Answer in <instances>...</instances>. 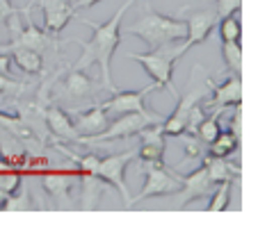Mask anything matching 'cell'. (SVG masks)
I'll use <instances>...</instances> for the list:
<instances>
[{"mask_svg":"<svg viewBox=\"0 0 258 232\" xmlns=\"http://www.w3.org/2000/svg\"><path fill=\"white\" fill-rule=\"evenodd\" d=\"M137 0H126L117 12H114L105 23H92V21L83 19V16H76L78 21H83L85 25H89L92 30V39L89 41H80L76 39V44L83 46V53H80L78 62L73 64L76 71H87L89 66L96 64L101 68V80H103V89H110L114 91V84H112V75H110V62H112V55L114 50L119 48L121 44V23H123V16L126 12L135 5Z\"/></svg>","mask_w":258,"mask_h":232,"instance_id":"cell-1","label":"cell"},{"mask_svg":"<svg viewBox=\"0 0 258 232\" xmlns=\"http://www.w3.org/2000/svg\"><path fill=\"white\" fill-rule=\"evenodd\" d=\"M121 32L133 34V37L142 39L144 46L149 50L158 48L162 44H171V41H183L187 34L185 21L174 19V16H165L160 12H156L153 7L146 5V10L142 12V16L135 23L121 28Z\"/></svg>","mask_w":258,"mask_h":232,"instance_id":"cell-2","label":"cell"},{"mask_svg":"<svg viewBox=\"0 0 258 232\" xmlns=\"http://www.w3.org/2000/svg\"><path fill=\"white\" fill-rule=\"evenodd\" d=\"M183 55H185L183 44L171 41V44H162L158 48L149 50V53H128L126 57L140 62V66L153 77L158 89H167L174 98H178L180 93L174 84V66H176V59L183 57Z\"/></svg>","mask_w":258,"mask_h":232,"instance_id":"cell-3","label":"cell"},{"mask_svg":"<svg viewBox=\"0 0 258 232\" xmlns=\"http://www.w3.org/2000/svg\"><path fill=\"white\" fill-rule=\"evenodd\" d=\"M142 173H144V184L135 198H131V205L142 203L146 198L174 196L180 191V173L174 169H167L165 162L162 164H144L142 162Z\"/></svg>","mask_w":258,"mask_h":232,"instance_id":"cell-4","label":"cell"},{"mask_svg":"<svg viewBox=\"0 0 258 232\" xmlns=\"http://www.w3.org/2000/svg\"><path fill=\"white\" fill-rule=\"evenodd\" d=\"M160 114H123L117 116L114 123H107V128L98 135L85 139L83 144H107V141H117V139H131V137H137L144 128L156 126V123H162Z\"/></svg>","mask_w":258,"mask_h":232,"instance_id":"cell-5","label":"cell"},{"mask_svg":"<svg viewBox=\"0 0 258 232\" xmlns=\"http://www.w3.org/2000/svg\"><path fill=\"white\" fill-rule=\"evenodd\" d=\"M7 30L12 32V41L0 48V53H10V50H14V48H28V50H34V53L44 55L46 50L57 48V44H59L55 34L37 28L30 16H28V25H25V28H16L14 21H10Z\"/></svg>","mask_w":258,"mask_h":232,"instance_id":"cell-6","label":"cell"},{"mask_svg":"<svg viewBox=\"0 0 258 232\" xmlns=\"http://www.w3.org/2000/svg\"><path fill=\"white\" fill-rule=\"evenodd\" d=\"M137 157L135 150H128V153H117V155H107L101 157L98 162V180H103L105 184L117 189V193L121 196L123 205L131 207V193H128V184H126V169L133 160Z\"/></svg>","mask_w":258,"mask_h":232,"instance_id":"cell-7","label":"cell"},{"mask_svg":"<svg viewBox=\"0 0 258 232\" xmlns=\"http://www.w3.org/2000/svg\"><path fill=\"white\" fill-rule=\"evenodd\" d=\"M153 91H160L156 82L144 89H137V91H119V89H114L112 98H110V100H103L101 107L105 109V114L110 116V119H117V116H123V114H156V111H151L144 102Z\"/></svg>","mask_w":258,"mask_h":232,"instance_id":"cell-8","label":"cell"},{"mask_svg":"<svg viewBox=\"0 0 258 232\" xmlns=\"http://www.w3.org/2000/svg\"><path fill=\"white\" fill-rule=\"evenodd\" d=\"M180 14H183V21H185V28H187L185 44H183L185 53L192 46L204 44L206 39L210 37V32H213L219 23V12L215 5L201 7V10H185V7H183Z\"/></svg>","mask_w":258,"mask_h":232,"instance_id":"cell-9","label":"cell"},{"mask_svg":"<svg viewBox=\"0 0 258 232\" xmlns=\"http://www.w3.org/2000/svg\"><path fill=\"white\" fill-rule=\"evenodd\" d=\"M103 87H98L94 82V77L85 75V71H76L71 68L69 75L62 80L57 89H55V98L69 102V105H80V102H87L101 91Z\"/></svg>","mask_w":258,"mask_h":232,"instance_id":"cell-10","label":"cell"},{"mask_svg":"<svg viewBox=\"0 0 258 232\" xmlns=\"http://www.w3.org/2000/svg\"><path fill=\"white\" fill-rule=\"evenodd\" d=\"M201 98H206V91L201 87H195V73L190 75V89H187L183 96H178V105L171 111V116L167 121L160 123V130L165 137H178L185 132L187 126V116H190V109L201 102Z\"/></svg>","mask_w":258,"mask_h":232,"instance_id":"cell-11","label":"cell"},{"mask_svg":"<svg viewBox=\"0 0 258 232\" xmlns=\"http://www.w3.org/2000/svg\"><path fill=\"white\" fill-rule=\"evenodd\" d=\"M206 87L213 91L208 100V109L213 114H219V111H224L226 107H238L242 102V80L238 75H231L229 80H224L222 84H217L215 80H206Z\"/></svg>","mask_w":258,"mask_h":232,"instance_id":"cell-12","label":"cell"},{"mask_svg":"<svg viewBox=\"0 0 258 232\" xmlns=\"http://www.w3.org/2000/svg\"><path fill=\"white\" fill-rule=\"evenodd\" d=\"M217 187V184L210 180L208 171H206V166L201 164L197 171H192V173L187 175H180V198H178V207H185V205H190L192 200H199V198H208L210 193H213V189Z\"/></svg>","mask_w":258,"mask_h":232,"instance_id":"cell-13","label":"cell"},{"mask_svg":"<svg viewBox=\"0 0 258 232\" xmlns=\"http://www.w3.org/2000/svg\"><path fill=\"white\" fill-rule=\"evenodd\" d=\"M137 137H140V148L135 150L137 157L144 164H162L167 153V137L162 135L160 123L144 128Z\"/></svg>","mask_w":258,"mask_h":232,"instance_id":"cell-14","label":"cell"},{"mask_svg":"<svg viewBox=\"0 0 258 232\" xmlns=\"http://www.w3.org/2000/svg\"><path fill=\"white\" fill-rule=\"evenodd\" d=\"M44 12V30L57 37L73 19H76V10H73L71 0H34Z\"/></svg>","mask_w":258,"mask_h":232,"instance_id":"cell-15","label":"cell"},{"mask_svg":"<svg viewBox=\"0 0 258 232\" xmlns=\"http://www.w3.org/2000/svg\"><path fill=\"white\" fill-rule=\"evenodd\" d=\"M73 116H76V119H71V121L80 135V144H83L85 139H89V137L103 132L107 128V123H110V116L105 114L101 102H96V105H92V107H85V109H76Z\"/></svg>","mask_w":258,"mask_h":232,"instance_id":"cell-16","label":"cell"},{"mask_svg":"<svg viewBox=\"0 0 258 232\" xmlns=\"http://www.w3.org/2000/svg\"><path fill=\"white\" fill-rule=\"evenodd\" d=\"M78 180H80L78 171L76 173H46L41 178V184L55 198V203L62 205V209H69V205H71V189L78 184Z\"/></svg>","mask_w":258,"mask_h":232,"instance_id":"cell-17","label":"cell"},{"mask_svg":"<svg viewBox=\"0 0 258 232\" xmlns=\"http://www.w3.org/2000/svg\"><path fill=\"white\" fill-rule=\"evenodd\" d=\"M44 119H46V126H48L50 135H53L55 139L69 141V144H80V135H78V130H76V126H73L71 116L59 105H50L48 109H46Z\"/></svg>","mask_w":258,"mask_h":232,"instance_id":"cell-18","label":"cell"},{"mask_svg":"<svg viewBox=\"0 0 258 232\" xmlns=\"http://www.w3.org/2000/svg\"><path fill=\"white\" fill-rule=\"evenodd\" d=\"M201 164L206 166V171H208L210 180H213L215 184H219V182H235V180L240 178V166L226 162V157H215V155L206 153L204 157H201Z\"/></svg>","mask_w":258,"mask_h":232,"instance_id":"cell-19","label":"cell"},{"mask_svg":"<svg viewBox=\"0 0 258 232\" xmlns=\"http://www.w3.org/2000/svg\"><path fill=\"white\" fill-rule=\"evenodd\" d=\"M78 182L83 184L80 207H83V209H94L98 205V198L103 196V187H105V182H103V180H98L96 175H80Z\"/></svg>","mask_w":258,"mask_h":232,"instance_id":"cell-20","label":"cell"},{"mask_svg":"<svg viewBox=\"0 0 258 232\" xmlns=\"http://www.w3.org/2000/svg\"><path fill=\"white\" fill-rule=\"evenodd\" d=\"M10 53H12V64H16V66L23 73H28V75H37V73L41 71V66H44V55L34 53V50L14 48V50H10Z\"/></svg>","mask_w":258,"mask_h":232,"instance_id":"cell-21","label":"cell"},{"mask_svg":"<svg viewBox=\"0 0 258 232\" xmlns=\"http://www.w3.org/2000/svg\"><path fill=\"white\" fill-rule=\"evenodd\" d=\"M238 148H240V137H235L233 132L229 130V132H219L217 139L208 144L206 153L215 155V157H229V155H233Z\"/></svg>","mask_w":258,"mask_h":232,"instance_id":"cell-22","label":"cell"},{"mask_svg":"<svg viewBox=\"0 0 258 232\" xmlns=\"http://www.w3.org/2000/svg\"><path fill=\"white\" fill-rule=\"evenodd\" d=\"M219 37L222 41H240L242 37V23H240V10L231 12L226 16H219Z\"/></svg>","mask_w":258,"mask_h":232,"instance_id":"cell-23","label":"cell"},{"mask_svg":"<svg viewBox=\"0 0 258 232\" xmlns=\"http://www.w3.org/2000/svg\"><path fill=\"white\" fill-rule=\"evenodd\" d=\"M222 57L224 64L233 75H242V48H240V41H224L222 44Z\"/></svg>","mask_w":258,"mask_h":232,"instance_id":"cell-24","label":"cell"},{"mask_svg":"<svg viewBox=\"0 0 258 232\" xmlns=\"http://www.w3.org/2000/svg\"><path fill=\"white\" fill-rule=\"evenodd\" d=\"M222 132V123H219V114H210V116H206L204 121L199 123V128H197V132H195V137L201 141V144H206L208 146L210 141H215L217 139V135Z\"/></svg>","mask_w":258,"mask_h":232,"instance_id":"cell-25","label":"cell"},{"mask_svg":"<svg viewBox=\"0 0 258 232\" xmlns=\"http://www.w3.org/2000/svg\"><path fill=\"white\" fill-rule=\"evenodd\" d=\"M231 184L233 182H219L217 187L213 189L210 193V200H208V212H224L229 207V200H231Z\"/></svg>","mask_w":258,"mask_h":232,"instance_id":"cell-26","label":"cell"},{"mask_svg":"<svg viewBox=\"0 0 258 232\" xmlns=\"http://www.w3.org/2000/svg\"><path fill=\"white\" fill-rule=\"evenodd\" d=\"M23 184L19 169H0V193L12 196L14 191H19V187Z\"/></svg>","mask_w":258,"mask_h":232,"instance_id":"cell-27","label":"cell"},{"mask_svg":"<svg viewBox=\"0 0 258 232\" xmlns=\"http://www.w3.org/2000/svg\"><path fill=\"white\" fill-rule=\"evenodd\" d=\"M178 141L183 144V148H185V157H183V162H190V160H201L206 155L204 146H201V141L197 139L195 135H187V132H183V135H178Z\"/></svg>","mask_w":258,"mask_h":232,"instance_id":"cell-28","label":"cell"},{"mask_svg":"<svg viewBox=\"0 0 258 232\" xmlns=\"http://www.w3.org/2000/svg\"><path fill=\"white\" fill-rule=\"evenodd\" d=\"M30 16V7H14L10 3V0H0V25H10V21L14 19V16Z\"/></svg>","mask_w":258,"mask_h":232,"instance_id":"cell-29","label":"cell"},{"mask_svg":"<svg viewBox=\"0 0 258 232\" xmlns=\"http://www.w3.org/2000/svg\"><path fill=\"white\" fill-rule=\"evenodd\" d=\"M215 7H217L219 16H226V14H231V12L240 10V0H217Z\"/></svg>","mask_w":258,"mask_h":232,"instance_id":"cell-30","label":"cell"},{"mask_svg":"<svg viewBox=\"0 0 258 232\" xmlns=\"http://www.w3.org/2000/svg\"><path fill=\"white\" fill-rule=\"evenodd\" d=\"M19 89H21L19 80H14V77H10V75H0V96H3V93H10V91H19Z\"/></svg>","mask_w":258,"mask_h":232,"instance_id":"cell-31","label":"cell"},{"mask_svg":"<svg viewBox=\"0 0 258 232\" xmlns=\"http://www.w3.org/2000/svg\"><path fill=\"white\" fill-rule=\"evenodd\" d=\"M10 68H12V57L0 53V75H10Z\"/></svg>","mask_w":258,"mask_h":232,"instance_id":"cell-32","label":"cell"},{"mask_svg":"<svg viewBox=\"0 0 258 232\" xmlns=\"http://www.w3.org/2000/svg\"><path fill=\"white\" fill-rule=\"evenodd\" d=\"M101 0H76L73 3V10L78 12V10H87V7H94V5H98Z\"/></svg>","mask_w":258,"mask_h":232,"instance_id":"cell-33","label":"cell"},{"mask_svg":"<svg viewBox=\"0 0 258 232\" xmlns=\"http://www.w3.org/2000/svg\"><path fill=\"white\" fill-rule=\"evenodd\" d=\"M0 44H3V41H0Z\"/></svg>","mask_w":258,"mask_h":232,"instance_id":"cell-34","label":"cell"}]
</instances>
